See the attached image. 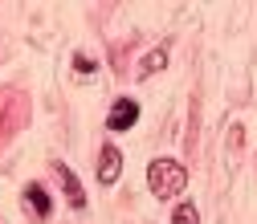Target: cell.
<instances>
[{"label": "cell", "mask_w": 257, "mask_h": 224, "mask_svg": "<svg viewBox=\"0 0 257 224\" xmlns=\"http://www.w3.org/2000/svg\"><path fill=\"white\" fill-rule=\"evenodd\" d=\"M147 187L155 200H176L188 187V171L176 163V159H151L147 163Z\"/></svg>", "instance_id": "6da1fadb"}, {"label": "cell", "mask_w": 257, "mask_h": 224, "mask_svg": "<svg viewBox=\"0 0 257 224\" xmlns=\"http://www.w3.org/2000/svg\"><path fill=\"white\" fill-rule=\"evenodd\" d=\"M135 122H139V102H135V98H118V102L110 106V114H106V126H110V131H131Z\"/></svg>", "instance_id": "7a4b0ae2"}, {"label": "cell", "mask_w": 257, "mask_h": 224, "mask_svg": "<svg viewBox=\"0 0 257 224\" xmlns=\"http://www.w3.org/2000/svg\"><path fill=\"white\" fill-rule=\"evenodd\" d=\"M118 171H122V151L106 143V147H102V159H98V183L110 187V183L118 179Z\"/></svg>", "instance_id": "3957f363"}, {"label": "cell", "mask_w": 257, "mask_h": 224, "mask_svg": "<svg viewBox=\"0 0 257 224\" xmlns=\"http://www.w3.org/2000/svg\"><path fill=\"white\" fill-rule=\"evenodd\" d=\"M25 208H33L37 220H49L53 204H49V196H45V187H41V183H29V187H25Z\"/></svg>", "instance_id": "277c9868"}, {"label": "cell", "mask_w": 257, "mask_h": 224, "mask_svg": "<svg viewBox=\"0 0 257 224\" xmlns=\"http://www.w3.org/2000/svg\"><path fill=\"white\" fill-rule=\"evenodd\" d=\"M57 171H61V183H66V196H70V204H74V208H86V191H82L78 175H74L66 163H57Z\"/></svg>", "instance_id": "5b68a950"}, {"label": "cell", "mask_w": 257, "mask_h": 224, "mask_svg": "<svg viewBox=\"0 0 257 224\" xmlns=\"http://www.w3.org/2000/svg\"><path fill=\"white\" fill-rule=\"evenodd\" d=\"M164 66H168V49L159 45V49H151V53L139 61V78H151L155 70H164Z\"/></svg>", "instance_id": "8992f818"}, {"label": "cell", "mask_w": 257, "mask_h": 224, "mask_svg": "<svg viewBox=\"0 0 257 224\" xmlns=\"http://www.w3.org/2000/svg\"><path fill=\"white\" fill-rule=\"evenodd\" d=\"M172 220H176V224H200V212H196V204H180V208L172 212Z\"/></svg>", "instance_id": "52a82bcc"}, {"label": "cell", "mask_w": 257, "mask_h": 224, "mask_svg": "<svg viewBox=\"0 0 257 224\" xmlns=\"http://www.w3.org/2000/svg\"><path fill=\"white\" fill-rule=\"evenodd\" d=\"M74 70H78V74H90V70H94V61H90V57H82V53H78V57H74Z\"/></svg>", "instance_id": "ba28073f"}]
</instances>
